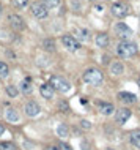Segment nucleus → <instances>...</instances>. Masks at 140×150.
Here are the masks:
<instances>
[{
  "mask_svg": "<svg viewBox=\"0 0 140 150\" xmlns=\"http://www.w3.org/2000/svg\"><path fill=\"white\" fill-rule=\"evenodd\" d=\"M84 81L87 84H90V86L98 87L104 82V74H102V71L98 70V68H88V70H85V73H84Z\"/></svg>",
  "mask_w": 140,
  "mask_h": 150,
  "instance_id": "obj_1",
  "label": "nucleus"
},
{
  "mask_svg": "<svg viewBox=\"0 0 140 150\" xmlns=\"http://www.w3.org/2000/svg\"><path fill=\"white\" fill-rule=\"evenodd\" d=\"M137 44L131 43V41H121L118 46H116V54H118L121 59H131L137 54Z\"/></svg>",
  "mask_w": 140,
  "mask_h": 150,
  "instance_id": "obj_2",
  "label": "nucleus"
},
{
  "mask_svg": "<svg viewBox=\"0 0 140 150\" xmlns=\"http://www.w3.org/2000/svg\"><path fill=\"white\" fill-rule=\"evenodd\" d=\"M49 86L52 87L54 90L60 92V93H68V92L71 90V84H69V81H66L65 78H61V76H52Z\"/></svg>",
  "mask_w": 140,
  "mask_h": 150,
  "instance_id": "obj_3",
  "label": "nucleus"
},
{
  "mask_svg": "<svg viewBox=\"0 0 140 150\" xmlns=\"http://www.w3.org/2000/svg\"><path fill=\"white\" fill-rule=\"evenodd\" d=\"M30 11H32V14L36 19H44L49 14V8L42 2H33L32 6H30Z\"/></svg>",
  "mask_w": 140,
  "mask_h": 150,
  "instance_id": "obj_4",
  "label": "nucleus"
},
{
  "mask_svg": "<svg viewBox=\"0 0 140 150\" xmlns=\"http://www.w3.org/2000/svg\"><path fill=\"white\" fill-rule=\"evenodd\" d=\"M114 30H115V35L120 36L123 41H127V38H131V35H132V29H131V27H127L124 22H118V24H115Z\"/></svg>",
  "mask_w": 140,
  "mask_h": 150,
  "instance_id": "obj_5",
  "label": "nucleus"
},
{
  "mask_svg": "<svg viewBox=\"0 0 140 150\" xmlns=\"http://www.w3.org/2000/svg\"><path fill=\"white\" fill-rule=\"evenodd\" d=\"M110 10H112V14H114L115 18H120V19L126 18L127 14H129V6H127L124 2H116V3H114Z\"/></svg>",
  "mask_w": 140,
  "mask_h": 150,
  "instance_id": "obj_6",
  "label": "nucleus"
},
{
  "mask_svg": "<svg viewBox=\"0 0 140 150\" xmlns=\"http://www.w3.org/2000/svg\"><path fill=\"white\" fill-rule=\"evenodd\" d=\"M61 43H63V46H65L66 51H69V52H77V51L80 49L79 41H77L74 36H71V35L61 36Z\"/></svg>",
  "mask_w": 140,
  "mask_h": 150,
  "instance_id": "obj_7",
  "label": "nucleus"
},
{
  "mask_svg": "<svg viewBox=\"0 0 140 150\" xmlns=\"http://www.w3.org/2000/svg\"><path fill=\"white\" fill-rule=\"evenodd\" d=\"M8 24H10L11 29L16 30V32L25 29V21L19 16V14H10V16H8Z\"/></svg>",
  "mask_w": 140,
  "mask_h": 150,
  "instance_id": "obj_8",
  "label": "nucleus"
},
{
  "mask_svg": "<svg viewBox=\"0 0 140 150\" xmlns=\"http://www.w3.org/2000/svg\"><path fill=\"white\" fill-rule=\"evenodd\" d=\"M24 111H25V114L29 115V117H36V115H40V112H41V107H40L38 103L29 101V103H25Z\"/></svg>",
  "mask_w": 140,
  "mask_h": 150,
  "instance_id": "obj_9",
  "label": "nucleus"
},
{
  "mask_svg": "<svg viewBox=\"0 0 140 150\" xmlns=\"http://www.w3.org/2000/svg\"><path fill=\"white\" fill-rule=\"evenodd\" d=\"M129 118H131V111L127 109V107H123V109H118V111H116V114H115L116 123L124 125L127 120H129Z\"/></svg>",
  "mask_w": 140,
  "mask_h": 150,
  "instance_id": "obj_10",
  "label": "nucleus"
},
{
  "mask_svg": "<svg viewBox=\"0 0 140 150\" xmlns=\"http://www.w3.org/2000/svg\"><path fill=\"white\" fill-rule=\"evenodd\" d=\"M40 93H41V97H42V98L50 100V98H54V93H55V90H54V88L50 87L49 84H41V87H40Z\"/></svg>",
  "mask_w": 140,
  "mask_h": 150,
  "instance_id": "obj_11",
  "label": "nucleus"
},
{
  "mask_svg": "<svg viewBox=\"0 0 140 150\" xmlns=\"http://www.w3.org/2000/svg\"><path fill=\"white\" fill-rule=\"evenodd\" d=\"M95 43L98 48H107L109 46V35L107 33H98L95 36Z\"/></svg>",
  "mask_w": 140,
  "mask_h": 150,
  "instance_id": "obj_12",
  "label": "nucleus"
},
{
  "mask_svg": "<svg viewBox=\"0 0 140 150\" xmlns=\"http://www.w3.org/2000/svg\"><path fill=\"white\" fill-rule=\"evenodd\" d=\"M5 117L6 120L11 122V123H16V122H19V114L16 109H13V107H8V109L5 111Z\"/></svg>",
  "mask_w": 140,
  "mask_h": 150,
  "instance_id": "obj_13",
  "label": "nucleus"
},
{
  "mask_svg": "<svg viewBox=\"0 0 140 150\" xmlns=\"http://www.w3.org/2000/svg\"><path fill=\"white\" fill-rule=\"evenodd\" d=\"M74 35H76V40L77 41H88V30H85V29H80V27H77V29H74Z\"/></svg>",
  "mask_w": 140,
  "mask_h": 150,
  "instance_id": "obj_14",
  "label": "nucleus"
},
{
  "mask_svg": "<svg viewBox=\"0 0 140 150\" xmlns=\"http://www.w3.org/2000/svg\"><path fill=\"white\" fill-rule=\"evenodd\" d=\"M19 87H21V92L24 95H30L33 92V84H32V81H30V79H24Z\"/></svg>",
  "mask_w": 140,
  "mask_h": 150,
  "instance_id": "obj_15",
  "label": "nucleus"
},
{
  "mask_svg": "<svg viewBox=\"0 0 140 150\" xmlns=\"http://www.w3.org/2000/svg\"><path fill=\"white\" fill-rule=\"evenodd\" d=\"M98 107H99V112L104 114V115H112L114 111H115V107L112 106L110 103H99Z\"/></svg>",
  "mask_w": 140,
  "mask_h": 150,
  "instance_id": "obj_16",
  "label": "nucleus"
},
{
  "mask_svg": "<svg viewBox=\"0 0 140 150\" xmlns=\"http://www.w3.org/2000/svg\"><path fill=\"white\" fill-rule=\"evenodd\" d=\"M118 98L121 100L123 103H127V104H131V103H135V95L131 93V92H121V93L118 95Z\"/></svg>",
  "mask_w": 140,
  "mask_h": 150,
  "instance_id": "obj_17",
  "label": "nucleus"
},
{
  "mask_svg": "<svg viewBox=\"0 0 140 150\" xmlns=\"http://www.w3.org/2000/svg\"><path fill=\"white\" fill-rule=\"evenodd\" d=\"M123 71H124V67L120 62H112L110 63V73L114 76H120V74H123Z\"/></svg>",
  "mask_w": 140,
  "mask_h": 150,
  "instance_id": "obj_18",
  "label": "nucleus"
},
{
  "mask_svg": "<svg viewBox=\"0 0 140 150\" xmlns=\"http://www.w3.org/2000/svg\"><path fill=\"white\" fill-rule=\"evenodd\" d=\"M129 139H131V142H132V145H134V147L140 149V130H134V131L131 133Z\"/></svg>",
  "mask_w": 140,
  "mask_h": 150,
  "instance_id": "obj_19",
  "label": "nucleus"
},
{
  "mask_svg": "<svg viewBox=\"0 0 140 150\" xmlns=\"http://www.w3.org/2000/svg\"><path fill=\"white\" fill-rule=\"evenodd\" d=\"M57 136H60V137H68V136H69V128H68L65 123H60V125L57 126Z\"/></svg>",
  "mask_w": 140,
  "mask_h": 150,
  "instance_id": "obj_20",
  "label": "nucleus"
},
{
  "mask_svg": "<svg viewBox=\"0 0 140 150\" xmlns=\"http://www.w3.org/2000/svg\"><path fill=\"white\" fill-rule=\"evenodd\" d=\"M10 74V68L5 62H0V79H6Z\"/></svg>",
  "mask_w": 140,
  "mask_h": 150,
  "instance_id": "obj_21",
  "label": "nucleus"
},
{
  "mask_svg": "<svg viewBox=\"0 0 140 150\" xmlns=\"http://www.w3.org/2000/svg\"><path fill=\"white\" fill-rule=\"evenodd\" d=\"M42 3H44L47 8H58L60 3H61V0H44Z\"/></svg>",
  "mask_w": 140,
  "mask_h": 150,
  "instance_id": "obj_22",
  "label": "nucleus"
},
{
  "mask_svg": "<svg viewBox=\"0 0 140 150\" xmlns=\"http://www.w3.org/2000/svg\"><path fill=\"white\" fill-rule=\"evenodd\" d=\"M0 150H17V147L13 142H0Z\"/></svg>",
  "mask_w": 140,
  "mask_h": 150,
  "instance_id": "obj_23",
  "label": "nucleus"
},
{
  "mask_svg": "<svg viewBox=\"0 0 140 150\" xmlns=\"http://www.w3.org/2000/svg\"><path fill=\"white\" fill-rule=\"evenodd\" d=\"M44 49L46 51H49V52H54L55 51V43H54V40H44Z\"/></svg>",
  "mask_w": 140,
  "mask_h": 150,
  "instance_id": "obj_24",
  "label": "nucleus"
},
{
  "mask_svg": "<svg viewBox=\"0 0 140 150\" xmlns=\"http://www.w3.org/2000/svg\"><path fill=\"white\" fill-rule=\"evenodd\" d=\"M6 93H8L11 98H16L17 93H19V90L14 86H6Z\"/></svg>",
  "mask_w": 140,
  "mask_h": 150,
  "instance_id": "obj_25",
  "label": "nucleus"
},
{
  "mask_svg": "<svg viewBox=\"0 0 140 150\" xmlns=\"http://www.w3.org/2000/svg\"><path fill=\"white\" fill-rule=\"evenodd\" d=\"M11 3H13L14 6H17V8H24V6H27L29 0H11Z\"/></svg>",
  "mask_w": 140,
  "mask_h": 150,
  "instance_id": "obj_26",
  "label": "nucleus"
},
{
  "mask_svg": "<svg viewBox=\"0 0 140 150\" xmlns=\"http://www.w3.org/2000/svg\"><path fill=\"white\" fill-rule=\"evenodd\" d=\"M60 150H72V149H71V145H68L63 142V144H60Z\"/></svg>",
  "mask_w": 140,
  "mask_h": 150,
  "instance_id": "obj_27",
  "label": "nucleus"
},
{
  "mask_svg": "<svg viewBox=\"0 0 140 150\" xmlns=\"http://www.w3.org/2000/svg\"><path fill=\"white\" fill-rule=\"evenodd\" d=\"M80 123H82V126H84V128H90V126H91V123H90L88 120H82Z\"/></svg>",
  "mask_w": 140,
  "mask_h": 150,
  "instance_id": "obj_28",
  "label": "nucleus"
},
{
  "mask_svg": "<svg viewBox=\"0 0 140 150\" xmlns=\"http://www.w3.org/2000/svg\"><path fill=\"white\" fill-rule=\"evenodd\" d=\"M44 150H60V149L55 147V145H47V147H46Z\"/></svg>",
  "mask_w": 140,
  "mask_h": 150,
  "instance_id": "obj_29",
  "label": "nucleus"
},
{
  "mask_svg": "<svg viewBox=\"0 0 140 150\" xmlns=\"http://www.w3.org/2000/svg\"><path fill=\"white\" fill-rule=\"evenodd\" d=\"M3 133H5V126H3L2 123H0V136H2Z\"/></svg>",
  "mask_w": 140,
  "mask_h": 150,
  "instance_id": "obj_30",
  "label": "nucleus"
},
{
  "mask_svg": "<svg viewBox=\"0 0 140 150\" xmlns=\"http://www.w3.org/2000/svg\"><path fill=\"white\" fill-rule=\"evenodd\" d=\"M82 150H88V144H87V142H82Z\"/></svg>",
  "mask_w": 140,
  "mask_h": 150,
  "instance_id": "obj_31",
  "label": "nucleus"
},
{
  "mask_svg": "<svg viewBox=\"0 0 140 150\" xmlns=\"http://www.w3.org/2000/svg\"><path fill=\"white\" fill-rule=\"evenodd\" d=\"M2 14H3V6H2V3H0V18H2Z\"/></svg>",
  "mask_w": 140,
  "mask_h": 150,
  "instance_id": "obj_32",
  "label": "nucleus"
},
{
  "mask_svg": "<svg viewBox=\"0 0 140 150\" xmlns=\"http://www.w3.org/2000/svg\"><path fill=\"white\" fill-rule=\"evenodd\" d=\"M137 84H139V87H140V78H139V81H137Z\"/></svg>",
  "mask_w": 140,
  "mask_h": 150,
  "instance_id": "obj_33",
  "label": "nucleus"
},
{
  "mask_svg": "<svg viewBox=\"0 0 140 150\" xmlns=\"http://www.w3.org/2000/svg\"><path fill=\"white\" fill-rule=\"evenodd\" d=\"M106 150H112V149H106Z\"/></svg>",
  "mask_w": 140,
  "mask_h": 150,
  "instance_id": "obj_34",
  "label": "nucleus"
}]
</instances>
